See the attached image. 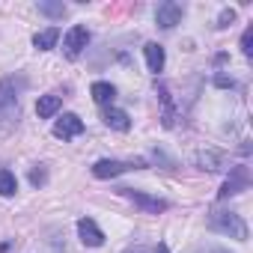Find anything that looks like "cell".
I'll return each mask as SVG.
<instances>
[{
	"label": "cell",
	"mask_w": 253,
	"mask_h": 253,
	"mask_svg": "<svg viewBox=\"0 0 253 253\" xmlns=\"http://www.w3.org/2000/svg\"><path fill=\"white\" fill-rule=\"evenodd\" d=\"M209 229L211 232H220V235H229L235 241H247V223L238 211H223V209H214L209 214Z\"/></svg>",
	"instance_id": "6da1fadb"
},
{
	"label": "cell",
	"mask_w": 253,
	"mask_h": 253,
	"mask_svg": "<svg viewBox=\"0 0 253 253\" xmlns=\"http://www.w3.org/2000/svg\"><path fill=\"white\" fill-rule=\"evenodd\" d=\"M146 161L143 158H134V161H116V158H101L92 164V176L95 179H116L122 173H128V170H143Z\"/></svg>",
	"instance_id": "7a4b0ae2"
},
{
	"label": "cell",
	"mask_w": 253,
	"mask_h": 253,
	"mask_svg": "<svg viewBox=\"0 0 253 253\" xmlns=\"http://www.w3.org/2000/svg\"><path fill=\"white\" fill-rule=\"evenodd\" d=\"M119 194H122L125 200H131L137 209L149 211V214H161V211H167V209H170V203H167V200H161V197H152V194H146V191H137V188H119Z\"/></svg>",
	"instance_id": "3957f363"
},
{
	"label": "cell",
	"mask_w": 253,
	"mask_h": 253,
	"mask_svg": "<svg viewBox=\"0 0 253 253\" xmlns=\"http://www.w3.org/2000/svg\"><path fill=\"white\" fill-rule=\"evenodd\" d=\"M247 188H250V173H247L244 164H235V167H229V176H226L223 188L217 191V200L235 197V194H241V191H247Z\"/></svg>",
	"instance_id": "277c9868"
},
{
	"label": "cell",
	"mask_w": 253,
	"mask_h": 253,
	"mask_svg": "<svg viewBox=\"0 0 253 253\" xmlns=\"http://www.w3.org/2000/svg\"><path fill=\"white\" fill-rule=\"evenodd\" d=\"M18 86L15 78H3L0 81V116L9 119V116H18Z\"/></svg>",
	"instance_id": "5b68a950"
},
{
	"label": "cell",
	"mask_w": 253,
	"mask_h": 253,
	"mask_svg": "<svg viewBox=\"0 0 253 253\" xmlns=\"http://www.w3.org/2000/svg\"><path fill=\"white\" fill-rule=\"evenodd\" d=\"M63 45H66V57H69V60L81 57V54H84V48L89 45V30H86V27H81V24H75V27L66 33Z\"/></svg>",
	"instance_id": "8992f818"
},
{
	"label": "cell",
	"mask_w": 253,
	"mask_h": 253,
	"mask_svg": "<svg viewBox=\"0 0 253 253\" xmlns=\"http://www.w3.org/2000/svg\"><path fill=\"white\" fill-rule=\"evenodd\" d=\"M182 15H185V9H182L179 3H173V0H167V3H161V6L155 9V21H158L161 30H173V27L182 21Z\"/></svg>",
	"instance_id": "52a82bcc"
},
{
	"label": "cell",
	"mask_w": 253,
	"mask_h": 253,
	"mask_svg": "<svg viewBox=\"0 0 253 253\" xmlns=\"http://www.w3.org/2000/svg\"><path fill=\"white\" fill-rule=\"evenodd\" d=\"M54 134L63 137V140H72V137L84 134V122H81V116H75V113H63V116L54 122Z\"/></svg>",
	"instance_id": "ba28073f"
},
{
	"label": "cell",
	"mask_w": 253,
	"mask_h": 253,
	"mask_svg": "<svg viewBox=\"0 0 253 253\" xmlns=\"http://www.w3.org/2000/svg\"><path fill=\"white\" fill-rule=\"evenodd\" d=\"M78 235H81V241L86 247H101L104 244V232L98 229V223L92 217H81L78 220Z\"/></svg>",
	"instance_id": "9c48e42d"
},
{
	"label": "cell",
	"mask_w": 253,
	"mask_h": 253,
	"mask_svg": "<svg viewBox=\"0 0 253 253\" xmlns=\"http://www.w3.org/2000/svg\"><path fill=\"white\" fill-rule=\"evenodd\" d=\"M194 164H197L200 170L217 173V170H223V167H226V158H223L220 152H214V149H206V152H197V155H194Z\"/></svg>",
	"instance_id": "30bf717a"
},
{
	"label": "cell",
	"mask_w": 253,
	"mask_h": 253,
	"mask_svg": "<svg viewBox=\"0 0 253 253\" xmlns=\"http://www.w3.org/2000/svg\"><path fill=\"white\" fill-rule=\"evenodd\" d=\"M143 54H146V66H149V72H152V75L164 72L167 54H164V48H161L158 42H146V45H143Z\"/></svg>",
	"instance_id": "8fae6325"
},
{
	"label": "cell",
	"mask_w": 253,
	"mask_h": 253,
	"mask_svg": "<svg viewBox=\"0 0 253 253\" xmlns=\"http://www.w3.org/2000/svg\"><path fill=\"white\" fill-rule=\"evenodd\" d=\"M101 119H104L107 128H113V131H128L131 128V116L125 110H119V107H107Z\"/></svg>",
	"instance_id": "7c38bea8"
},
{
	"label": "cell",
	"mask_w": 253,
	"mask_h": 253,
	"mask_svg": "<svg viewBox=\"0 0 253 253\" xmlns=\"http://www.w3.org/2000/svg\"><path fill=\"white\" fill-rule=\"evenodd\" d=\"M60 104H63V98H60V95H54V92L39 95V101H36V113H39V119H51V116L60 110Z\"/></svg>",
	"instance_id": "4fadbf2b"
},
{
	"label": "cell",
	"mask_w": 253,
	"mask_h": 253,
	"mask_svg": "<svg viewBox=\"0 0 253 253\" xmlns=\"http://www.w3.org/2000/svg\"><path fill=\"white\" fill-rule=\"evenodd\" d=\"M89 92H92V98H95L98 104H110V101L116 98V86H113L110 81H95V84L89 86Z\"/></svg>",
	"instance_id": "5bb4252c"
},
{
	"label": "cell",
	"mask_w": 253,
	"mask_h": 253,
	"mask_svg": "<svg viewBox=\"0 0 253 253\" xmlns=\"http://www.w3.org/2000/svg\"><path fill=\"white\" fill-rule=\"evenodd\" d=\"M57 39H60V30H57V27H45V30H39V33L33 36V48L51 51V48L57 45Z\"/></svg>",
	"instance_id": "9a60e30c"
},
{
	"label": "cell",
	"mask_w": 253,
	"mask_h": 253,
	"mask_svg": "<svg viewBox=\"0 0 253 253\" xmlns=\"http://www.w3.org/2000/svg\"><path fill=\"white\" fill-rule=\"evenodd\" d=\"M15 191H18L15 173L12 170H0V197H15Z\"/></svg>",
	"instance_id": "2e32d148"
},
{
	"label": "cell",
	"mask_w": 253,
	"mask_h": 253,
	"mask_svg": "<svg viewBox=\"0 0 253 253\" xmlns=\"http://www.w3.org/2000/svg\"><path fill=\"white\" fill-rule=\"evenodd\" d=\"M39 12L48 15V18H63L66 15V6L63 3H39Z\"/></svg>",
	"instance_id": "e0dca14e"
},
{
	"label": "cell",
	"mask_w": 253,
	"mask_h": 253,
	"mask_svg": "<svg viewBox=\"0 0 253 253\" xmlns=\"http://www.w3.org/2000/svg\"><path fill=\"white\" fill-rule=\"evenodd\" d=\"M235 24V9H220V15H217V30H226V27H232Z\"/></svg>",
	"instance_id": "ac0fdd59"
},
{
	"label": "cell",
	"mask_w": 253,
	"mask_h": 253,
	"mask_svg": "<svg viewBox=\"0 0 253 253\" xmlns=\"http://www.w3.org/2000/svg\"><path fill=\"white\" fill-rule=\"evenodd\" d=\"M241 51H244V57H253V27L244 30V36H241Z\"/></svg>",
	"instance_id": "d6986e66"
},
{
	"label": "cell",
	"mask_w": 253,
	"mask_h": 253,
	"mask_svg": "<svg viewBox=\"0 0 253 253\" xmlns=\"http://www.w3.org/2000/svg\"><path fill=\"white\" fill-rule=\"evenodd\" d=\"M45 179H48V173H45V167H36V170H30V182L39 188V185H45Z\"/></svg>",
	"instance_id": "ffe728a7"
},
{
	"label": "cell",
	"mask_w": 253,
	"mask_h": 253,
	"mask_svg": "<svg viewBox=\"0 0 253 253\" xmlns=\"http://www.w3.org/2000/svg\"><path fill=\"white\" fill-rule=\"evenodd\" d=\"M194 253H229L226 247H217V244H209V247H200V250H194Z\"/></svg>",
	"instance_id": "44dd1931"
},
{
	"label": "cell",
	"mask_w": 253,
	"mask_h": 253,
	"mask_svg": "<svg viewBox=\"0 0 253 253\" xmlns=\"http://www.w3.org/2000/svg\"><path fill=\"white\" fill-rule=\"evenodd\" d=\"M214 84H217L220 89H226V86H235V81H232V78H223V75H217V78H214Z\"/></svg>",
	"instance_id": "7402d4cb"
},
{
	"label": "cell",
	"mask_w": 253,
	"mask_h": 253,
	"mask_svg": "<svg viewBox=\"0 0 253 253\" xmlns=\"http://www.w3.org/2000/svg\"><path fill=\"white\" fill-rule=\"evenodd\" d=\"M125 253H152L146 244H134V247H128V250H125Z\"/></svg>",
	"instance_id": "603a6c76"
},
{
	"label": "cell",
	"mask_w": 253,
	"mask_h": 253,
	"mask_svg": "<svg viewBox=\"0 0 253 253\" xmlns=\"http://www.w3.org/2000/svg\"><path fill=\"white\" fill-rule=\"evenodd\" d=\"M152 253H170V247H167V244H164V241H161V244H158V247H155V250H152Z\"/></svg>",
	"instance_id": "cb8c5ba5"
}]
</instances>
